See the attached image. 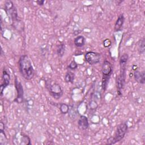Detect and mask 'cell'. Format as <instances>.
Wrapping results in <instances>:
<instances>
[{
    "label": "cell",
    "mask_w": 145,
    "mask_h": 145,
    "mask_svg": "<svg viewBox=\"0 0 145 145\" xmlns=\"http://www.w3.org/2000/svg\"><path fill=\"white\" fill-rule=\"evenodd\" d=\"M11 77H10V74L8 70L4 67L2 71V83L1 85V96H2L3 95V92L4 89L6 88L7 86H8V84L10 83Z\"/></svg>",
    "instance_id": "30bf717a"
},
{
    "label": "cell",
    "mask_w": 145,
    "mask_h": 145,
    "mask_svg": "<svg viewBox=\"0 0 145 145\" xmlns=\"http://www.w3.org/2000/svg\"><path fill=\"white\" fill-rule=\"evenodd\" d=\"M59 109L61 113L63 114H66L69 113L70 108L69 106L65 103H60L59 104Z\"/></svg>",
    "instance_id": "ac0fdd59"
},
{
    "label": "cell",
    "mask_w": 145,
    "mask_h": 145,
    "mask_svg": "<svg viewBox=\"0 0 145 145\" xmlns=\"http://www.w3.org/2000/svg\"><path fill=\"white\" fill-rule=\"evenodd\" d=\"M78 63L74 59H73L67 66V69H69L70 70H74L78 68Z\"/></svg>",
    "instance_id": "ffe728a7"
},
{
    "label": "cell",
    "mask_w": 145,
    "mask_h": 145,
    "mask_svg": "<svg viewBox=\"0 0 145 145\" xmlns=\"http://www.w3.org/2000/svg\"><path fill=\"white\" fill-rule=\"evenodd\" d=\"M78 127L80 130H86L89 127L88 118L84 115L80 116L78 121Z\"/></svg>",
    "instance_id": "8fae6325"
},
{
    "label": "cell",
    "mask_w": 145,
    "mask_h": 145,
    "mask_svg": "<svg viewBox=\"0 0 145 145\" xmlns=\"http://www.w3.org/2000/svg\"><path fill=\"white\" fill-rule=\"evenodd\" d=\"M89 106H90V108L91 109H96V108L97 107V104L96 101H91L89 104Z\"/></svg>",
    "instance_id": "603a6c76"
},
{
    "label": "cell",
    "mask_w": 145,
    "mask_h": 145,
    "mask_svg": "<svg viewBox=\"0 0 145 145\" xmlns=\"http://www.w3.org/2000/svg\"><path fill=\"white\" fill-rule=\"evenodd\" d=\"M45 84L50 95L54 99L58 100L63 96V91L59 84L52 82L50 80H46Z\"/></svg>",
    "instance_id": "5b68a950"
},
{
    "label": "cell",
    "mask_w": 145,
    "mask_h": 145,
    "mask_svg": "<svg viewBox=\"0 0 145 145\" xmlns=\"http://www.w3.org/2000/svg\"><path fill=\"white\" fill-rule=\"evenodd\" d=\"M1 131V138H0V144L1 145H5L7 143V139L4 132V130H0Z\"/></svg>",
    "instance_id": "d6986e66"
},
{
    "label": "cell",
    "mask_w": 145,
    "mask_h": 145,
    "mask_svg": "<svg viewBox=\"0 0 145 145\" xmlns=\"http://www.w3.org/2000/svg\"><path fill=\"white\" fill-rule=\"evenodd\" d=\"M4 10L11 22L12 26L19 31L23 30V22L19 18L17 9L13 2L10 0L6 1L4 3Z\"/></svg>",
    "instance_id": "6da1fadb"
},
{
    "label": "cell",
    "mask_w": 145,
    "mask_h": 145,
    "mask_svg": "<svg viewBox=\"0 0 145 145\" xmlns=\"http://www.w3.org/2000/svg\"><path fill=\"white\" fill-rule=\"evenodd\" d=\"M74 43L76 47H78V48L83 47L86 43L85 37L82 35H79L74 39Z\"/></svg>",
    "instance_id": "5bb4252c"
},
{
    "label": "cell",
    "mask_w": 145,
    "mask_h": 145,
    "mask_svg": "<svg viewBox=\"0 0 145 145\" xmlns=\"http://www.w3.org/2000/svg\"><path fill=\"white\" fill-rule=\"evenodd\" d=\"M129 59V55L127 53H123L122 54L120 58V62L119 63H127V62Z\"/></svg>",
    "instance_id": "44dd1931"
},
{
    "label": "cell",
    "mask_w": 145,
    "mask_h": 145,
    "mask_svg": "<svg viewBox=\"0 0 145 145\" xmlns=\"http://www.w3.org/2000/svg\"><path fill=\"white\" fill-rule=\"evenodd\" d=\"M134 77L135 80L141 84H144L145 83V71L135 70L134 72Z\"/></svg>",
    "instance_id": "7c38bea8"
},
{
    "label": "cell",
    "mask_w": 145,
    "mask_h": 145,
    "mask_svg": "<svg viewBox=\"0 0 145 145\" xmlns=\"http://www.w3.org/2000/svg\"><path fill=\"white\" fill-rule=\"evenodd\" d=\"M113 72V67L112 63L108 60H104L101 66L102 82L101 88L103 91H105L110 76Z\"/></svg>",
    "instance_id": "3957f363"
},
{
    "label": "cell",
    "mask_w": 145,
    "mask_h": 145,
    "mask_svg": "<svg viewBox=\"0 0 145 145\" xmlns=\"http://www.w3.org/2000/svg\"><path fill=\"white\" fill-rule=\"evenodd\" d=\"M127 63H120V72L116 79V84L117 88V93L121 95V90L123 88L126 79V66Z\"/></svg>",
    "instance_id": "8992f818"
},
{
    "label": "cell",
    "mask_w": 145,
    "mask_h": 145,
    "mask_svg": "<svg viewBox=\"0 0 145 145\" xmlns=\"http://www.w3.org/2000/svg\"><path fill=\"white\" fill-rule=\"evenodd\" d=\"M19 70L21 75L25 80L32 79L35 75V70L29 57L26 55H22L18 62Z\"/></svg>",
    "instance_id": "7a4b0ae2"
},
{
    "label": "cell",
    "mask_w": 145,
    "mask_h": 145,
    "mask_svg": "<svg viewBox=\"0 0 145 145\" xmlns=\"http://www.w3.org/2000/svg\"><path fill=\"white\" fill-rule=\"evenodd\" d=\"M128 130V125L126 122H123L120 123L116 130L113 137H110L107 139L108 144H114L121 141L126 135Z\"/></svg>",
    "instance_id": "277c9868"
},
{
    "label": "cell",
    "mask_w": 145,
    "mask_h": 145,
    "mask_svg": "<svg viewBox=\"0 0 145 145\" xmlns=\"http://www.w3.org/2000/svg\"><path fill=\"white\" fill-rule=\"evenodd\" d=\"M138 50L140 54H144L145 52L144 38L143 37L138 42Z\"/></svg>",
    "instance_id": "2e32d148"
},
{
    "label": "cell",
    "mask_w": 145,
    "mask_h": 145,
    "mask_svg": "<svg viewBox=\"0 0 145 145\" xmlns=\"http://www.w3.org/2000/svg\"><path fill=\"white\" fill-rule=\"evenodd\" d=\"M84 59L86 61L89 65H96L100 62L101 54L98 52L89 51L84 54Z\"/></svg>",
    "instance_id": "ba28073f"
},
{
    "label": "cell",
    "mask_w": 145,
    "mask_h": 145,
    "mask_svg": "<svg viewBox=\"0 0 145 145\" xmlns=\"http://www.w3.org/2000/svg\"><path fill=\"white\" fill-rule=\"evenodd\" d=\"M12 142L14 144L16 145H31V139L28 135L19 133L16 134L12 140Z\"/></svg>",
    "instance_id": "9c48e42d"
},
{
    "label": "cell",
    "mask_w": 145,
    "mask_h": 145,
    "mask_svg": "<svg viewBox=\"0 0 145 145\" xmlns=\"http://www.w3.org/2000/svg\"><path fill=\"white\" fill-rule=\"evenodd\" d=\"M103 46L105 48H108L112 44V41L109 39H106L103 41Z\"/></svg>",
    "instance_id": "7402d4cb"
},
{
    "label": "cell",
    "mask_w": 145,
    "mask_h": 145,
    "mask_svg": "<svg viewBox=\"0 0 145 145\" xmlns=\"http://www.w3.org/2000/svg\"><path fill=\"white\" fill-rule=\"evenodd\" d=\"M15 87L16 90V97L14 100V102L20 104L23 103L24 100V89L23 86L21 83V82L18 79L17 76H15L14 79Z\"/></svg>",
    "instance_id": "52a82bcc"
},
{
    "label": "cell",
    "mask_w": 145,
    "mask_h": 145,
    "mask_svg": "<svg viewBox=\"0 0 145 145\" xmlns=\"http://www.w3.org/2000/svg\"><path fill=\"white\" fill-rule=\"evenodd\" d=\"M124 22H125V16L123 14H121L118 16L115 23L114 27V31L115 32H118L121 31L124 24Z\"/></svg>",
    "instance_id": "4fadbf2b"
},
{
    "label": "cell",
    "mask_w": 145,
    "mask_h": 145,
    "mask_svg": "<svg viewBox=\"0 0 145 145\" xmlns=\"http://www.w3.org/2000/svg\"><path fill=\"white\" fill-rule=\"evenodd\" d=\"M36 2L37 3V5H39V6H42L45 2L44 1H42V0H40V1H36Z\"/></svg>",
    "instance_id": "cb8c5ba5"
},
{
    "label": "cell",
    "mask_w": 145,
    "mask_h": 145,
    "mask_svg": "<svg viewBox=\"0 0 145 145\" xmlns=\"http://www.w3.org/2000/svg\"><path fill=\"white\" fill-rule=\"evenodd\" d=\"M66 47L64 43H60L57 46V54L59 57H62L65 53Z\"/></svg>",
    "instance_id": "9a60e30c"
},
{
    "label": "cell",
    "mask_w": 145,
    "mask_h": 145,
    "mask_svg": "<svg viewBox=\"0 0 145 145\" xmlns=\"http://www.w3.org/2000/svg\"><path fill=\"white\" fill-rule=\"evenodd\" d=\"M75 79L74 74L71 71H67L65 76V81L66 83H73Z\"/></svg>",
    "instance_id": "e0dca14e"
}]
</instances>
